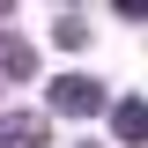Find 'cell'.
Instances as JSON below:
<instances>
[{"instance_id": "1", "label": "cell", "mask_w": 148, "mask_h": 148, "mask_svg": "<svg viewBox=\"0 0 148 148\" xmlns=\"http://www.w3.org/2000/svg\"><path fill=\"white\" fill-rule=\"evenodd\" d=\"M52 111L59 119H96V111H111L104 82H89V74H59L52 82Z\"/></svg>"}, {"instance_id": "2", "label": "cell", "mask_w": 148, "mask_h": 148, "mask_svg": "<svg viewBox=\"0 0 148 148\" xmlns=\"http://www.w3.org/2000/svg\"><path fill=\"white\" fill-rule=\"evenodd\" d=\"M0 148H45V119L37 111H8L0 119Z\"/></svg>"}, {"instance_id": "3", "label": "cell", "mask_w": 148, "mask_h": 148, "mask_svg": "<svg viewBox=\"0 0 148 148\" xmlns=\"http://www.w3.org/2000/svg\"><path fill=\"white\" fill-rule=\"evenodd\" d=\"M111 133H119V141H148V96L111 104Z\"/></svg>"}, {"instance_id": "4", "label": "cell", "mask_w": 148, "mask_h": 148, "mask_svg": "<svg viewBox=\"0 0 148 148\" xmlns=\"http://www.w3.org/2000/svg\"><path fill=\"white\" fill-rule=\"evenodd\" d=\"M0 74H15V82H22V74H37V52H30V45H15V37H0Z\"/></svg>"}, {"instance_id": "5", "label": "cell", "mask_w": 148, "mask_h": 148, "mask_svg": "<svg viewBox=\"0 0 148 148\" xmlns=\"http://www.w3.org/2000/svg\"><path fill=\"white\" fill-rule=\"evenodd\" d=\"M52 37H59V45H67V52H74V45H82V37H89V22H82V15H74V8H67V15L52 22Z\"/></svg>"}, {"instance_id": "6", "label": "cell", "mask_w": 148, "mask_h": 148, "mask_svg": "<svg viewBox=\"0 0 148 148\" xmlns=\"http://www.w3.org/2000/svg\"><path fill=\"white\" fill-rule=\"evenodd\" d=\"M119 15H126V22H148V0H119Z\"/></svg>"}]
</instances>
